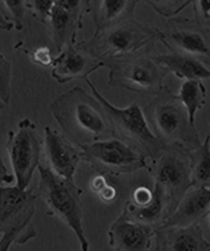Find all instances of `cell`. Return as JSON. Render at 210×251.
<instances>
[{
	"instance_id": "d6986e66",
	"label": "cell",
	"mask_w": 210,
	"mask_h": 251,
	"mask_svg": "<svg viewBox=\"0 0 210 251\" xmlns=\"http://www.w3.org/2000/svg\"><path fill=\"white\" fill-rule=\"evenodd\" d=\"M154 57L168 73L182 79L202 80L210 78V69L191 56L171 53Z\"/></svg>"
},
{
	"instance_id": "277c9868",
	"label": "cell",
	"mask_w": 210,
	"mask_h": 251,
	"mask_svg": "<svg viewBox=\"0 0 210 251\" xmlns=\"http://www.w3.org/2000/svg\"><path fill=\"white\" fill-rule=\"evenodd\" d=\"M37 197L28 188L0 185V251L24 245L36 236L32 221Z\"/></svg>"
},
{
	"instance_id": "7c38bea8",
	"label": "cell",
	"mask_w": 210,
	"mask_h": 251,
	"mask_svg": "<svg viewBox=\"0 0 210 251\" xmlns=\"http://www.w3.org/2000/svg\"><path fill=\"white\" fill-rule=\"evenodd\" d=\"M44 149L48 166L58 176L75 180L80 161L81 150L56 129L47 126L44 128Z\"/></svg>"
},
{
	"instance_id": "d4e9b609",
	"label": "cell",
	"mask_w": 210,
	"mask_h": 251,
	"mask_svg": "<svg viewBox=\"0 0 210 251\" xmlns=\"http://www.w3.org/2000/svg\"><path fill=\"white\" fill-rule=\"evenodd\" d=\"M55 4L75 18L82 26L85 15L90 12L89 0H56Z\"/></svg>"
},
{
	"instance_id": "6da1fadb",
	"label": "cell",
	"mask_w": 210,
	"mask_h": 251,
	"mask_svg": "<svg viewBox=\"0 0 210 251\" xmlns=\"http://www.w3.org/2000/svg\"><path fill=\"white\" fill-rule=\"evenodd\" d=\"M49 109L63 134L75 140L77 145L101 140L108 132L113 134L101 102L82 87H73L58 96Z\"/></svg>"
},
{
	"instance_id": "ba28073f",
	"label": "cell",
	"mask_w": 210,
	"mask_h": 251,
	"mask_svg": "<svg viewBox=\"0 0 210 251\" xmlns=\"http://www.w3.org/2000/svg\"><path fill=\"white\" fill-rule=\"evenodd\" d=\"M42 140L36 125L28 118L18 124L16 131L8 132L6 150L17 187L28 188L40 164Z\"/></svg>"
},
{
	"instance_id": "8fae6325",
	"label": "cell",
	"mask_w": 210,
	"mask_h": 251,
	"mask_svg": "<svg viewBox=\"0 0 210 251\" xmlns=\"http://www.w3.org/2000/svg\"><path fill=\"white\" fill-rule=\"evenodd\" d=\"M52 77L59 84L75 79H84L106 64L94 56L84 41L69 45L53 58Z\"/></svg>"
},
{
	"instance_id": "52a82bcc",
	"label": "cell",
	"mask_w": 210,
	"mask_h": 251,
	"mask_svg": "<svg viewBox=\"0 0 210 251\" xmlns=\"http://www.w3.org/2000/svg\"><path fill=\"white\" fill-rule=\"evenodd\" d=\"M82 160L102 174L118 175L149 169L147 157L119 138H106L78 145Z\"/></svg>"
},
{
	"instance_id": "4fadbf2b",
	"label": "cell",
	"mask_w": 210,
	"mask_h": 251,
	"mask_svg": "<svg viewBox=\"0 0 210 251\" xmlns=\"http://www.w3.org/2000/svg\"><path fill=\"white\" fill-rule=\"evenodd\" d=\"M156 228L120 215L108 231V243L117 251H144L153 244Z\"/></svg>"
},
{
	"instance_id": "83f0119b",
	"label": "cell",
	"mask_w": 210,
	"mask_h": 251,
	"mask_svg": "<svg viewBox=\"0 0 210 251\" xmlns=\"http://www.w3.org/2000/svg\"><path fill=\"white\" fill-rule=\"evenodd\" d=\"M55 2L56 0H26V6L35 19L46 24Z\"/></svg>"
},
{
	"instance_id": "484cf974",
	"label": "cell",
	"mask_w": 210,
	"mask_h": 251,
	"mask_svg": "<svg viewBox=\"0 0 210 251\" xmlns=\"http://www.w3.org/2000/svg\"><path fill=\"white\" fill-rule=\"evenodd\" d=\"M90 187L92 191L104 202L110 203L117 197V190L109 185L104 175H98L91 180Z\"/></svg>"
},
{
	"instance_id": "5bb4252c",
	"label": "cell",
	"mask_w": 210,
	"mask_h": 251,
	"mask_svg": "<svg viewBox=\"0 0 210 251\" xmlns=\"http://www.w3.org/2000/svg\"><path fill=\"white\" fill-rule=\"evenodd\" d=\"M210 208V186L192 185L158 227H186L198 223L206 216Z\"/></svg>"
},
{
	"instance_id": "9a60e30c",
	"label": "cell",
	"mask_w": 210,
	"mask_h": 251,
	"mask_svg": "<svg viewBox=\"0 0 210 251\" xmlns=\"http://www.w3.org/2000/svg\"><path fill=\"white\" fill-rule=\"evenodd\" d=\"M154 237L158 251H210V243L198 223L186 227H158Z\"/></svg>"
},
{
	"instance_id": "2e32d148",
	"label": "cell",
	"mask_w": 210,
	"mask_h": 251,
	"mask_svg": "<svg viewBox=\"0 0 210 251\" xmlns=\"http://www.w3.org/2000/svg\"><path fill=\"white\" fill-rule=\"evenodd\" d=\"M153 199L151 203L143 207L127 201L121 215L131 221L151 226L156 229L164 223L172 212L171 203L161 186L154 183Z\"/></svg>"
},
{
	"instance_id": "1f68e13d",
	"label": "cell",
	"mask_w": 210,
	"mask_h": 251,
	"mask_svg": "<svg viewBox=\"0 0 210 251\" xmlns=\"http://www.w3.org/2000/svg\"><path fill=\"white\" fill-rule=\"evenodd\" d=\"M15 180L13 175L9 174L7 168L4 165L1 149H0V185L11 184Z\"/></svg>"
},
{
	"instance_id": "4316f807",
	"label": "cell",
	"mask_w": 210,
	"mask_h": 251,
	"mask_svg": "<svg viewBox=\"0 0 210 251\" xmlns=\"http://www.w3.org/2000/svg\"><path fill=\"white\" fill-rule=\"evenodd\" d=\"M144 1L156 12L164 16L176 14L189 4L191 0H138Z\"/></svg>"
},
{
	"instance_id": "ffe728a7",
	"label": "cell",
	"mask_w": 210,
	"mask_h": 251,
	"mask_svg": "<svg viewBox=\"0 0 210 251\" xmlns=\"http://www.w3.org/2000/svg\"><path fill=\"white\" fill-rule=\"evenodd\" d=\"M176 98L186 111L190 124L196 127V114L206 104L207 89L202 80H184Z\"/></svg>"
},
{
	"instance_id": "7a4b0ae2",
	"label": "cell",
	"mask_w": 210,
	"mask_h": 251,
	"mask_svg": "<svg viewBox=\"0 0 210 251\" xmlns=\"http://www.w3.org/2000/svg\"><path fill=\"white\" fill-rule=\"evenodd\" d=\"M163 36L158 30L131 18L94 33L84 43L91 53L107 66L147 53Z\"/></svg>"
},
{
	"instance_id": "836d02e7",
	"label": "cell",
	"mask_w": 210,
	"mask_h": 251,
	"mask_svg": "<svg viewBox=\"0 0 210 251\" xmlns=\"http://www.w3.org/2000/svg\"><path fill=\"white\" fill-rule=\"evenodd\" d=\"M5 103H4L3 100L0 99V113L2 111V110L3 109L4 106H5Z\"/></svg>"
},
{
	"instance_id": "30bf717a",
	"label": "cell",
	"mask_w": 210,
	"mask_h": 251,
	"mask_svg": "<svg viewBox=\"0 0 210 251\" xmlns=\"http://www.w3.org/2000/svg\"><path fill=\"white\" fill-rule=\"evenodd\" d=\"M168 148L153 161V172L155 183L166 192L173 212L183 195L191 187L192 181L189 151L184 157L169 151Z\"/></svg>"
},
{
	"instance_id": "7402d4cb",
	"label": "cell",
	"mask_w": 210,
	"mask_h": 251,
	"mask_svg": "<svg viewBox=\"0 0 210 251\" xmlns=\"http://www.w3.org/2000/svg\"><path fill=\"white\" fill-rule=\"evenodd\" d=\"M169 39L187 54H209V49L207 42L200 33L194 31H173L170 33Z\"/></svg>"
},
{
	"instance_id": "cb8c5ba5",
	"label": "cell",
	"mask_w": 210,
	"mask_h": 251,
	"mask_svg": "<svg viewBox=\"0 0 210 251\" xmlns=\"http://www.w3.org/2000/svg\"><path fill=\"white\" fill-rule=\"evenodd\" d=\"M12 64L0 51V99L5 104L10 102L12 94Z\"/></svg>"
},
{
	"instance_id": "3957f363",
	"label": "cell",
	"mask_w": 210,
	"mask_h": 251,
	"mask_svg": "<svg viewBox=\"0 0 210 251\" xmlns=\"http://www.w3.org/2000/svg\"><path fill=\"white\" fill-rule=\"evenodd\" d=\"M37 170L39 176L37 197L46 203L51 216L63 222L72 230L81 250L88 251L89 243L83 226L81 190L75 180L58 176L48 165L40 163Z\"/></svg>"
},
{
	"instance_id": "e0dca14e",
	"label": "cell",
	"mask_w": 210,
	"mask_h": 251,
	"mask_svg": "<svg viewBox=\"0 0 210 251\" xmlns=\"http://www.w3.org/2000/svg\"><path fill=\"white\" fill-rule=\"evenodd\" d=\"M138 0H89L97 33L131 19Z\"/></svg>"
},
{
	"instance_id": "4dcf8cb0",
	"label": "cell",
	"mask_w": 210,
	"mask_h": 251,
	"mask_svg": "<svg viewBox=\"0 0 210 251\" xmlns=\"http://www.w3.org/2000/svg\"><path fill=\"white\" fill-rule=\"evenodd\" d=\"M196 12L205 20H210V0H194Z\"/></svg>"
},
{
	"instance_id": "f1b7e54d",
	"label": "cell",
	"mask_w": 210,
	"mask_h": 251,
	"mask_svg": "<svg viewBox=\"0 0 210 251\" xmlns=\"http://www.w3.org/2000/svg\"><path fill=\"white\" fill-rule=\"evenodd\" d=\"M153 199V190L146 187H137L134 190L131 202L138 207L148 205Z\"/></svg>"
},
{
	"instance_id": "d6a6232c",
	"label": "cell",
	"mask_w": 210,
	"mask_h": 251,
	"mask_svg": "<svg viewBox=\"0 0 210 251\" xmlns=\"http://www.w3.org/2000/svg\"><path fill=\"white\" fill-rule=\"evenodd\" d=\"M14 28V26L12 23H11L9 20L4 17L3 15L0 12V28L2 30L9 31L12 30Z\"/></svg>"
},
{
	"instance_id": "ac0fdd59",
	"label": "cell",
	"mask_w": 210,
	"mask_h": 251,
	"mask_svg": "<svg viewBox=\"0 0 210 251\" xmlns=\"http://www.w3.org/2000/svg\"><path fill=\"white\" fill-rule=\"evenodd\" d=\"M46 24L59 53L69 45L77 42L78 31L82 28L75 18L55 4Z\"/></svg>"
},
{
	"instance_id": "e575fe53",
	"label": "cell",
	"mask_w": 210,
	"mask_h": 251,
	"mask_svg": "<svg viewBox=\"0 0 210 251\" xmlns=\"http://www.w3.org/2000/svg\"><path fill=\"white\" fill-rule=\"evenodd\" d=\"M208 220H209V223L210 226V208H209V211L207 212V214Z\"/></svg>"
},
{
	"instance_id": "8992f818",
	"label": "cell",
	"mask_w": 210,
	"mask_h": 251,
	"mask_svg": "<svg viewBox=\"0 0 210 251\" xmlns=\"http://www.w3.org/2000/svg\"><path fill=\"white\" fill-rule=\"evenodd\" d=\"M153 133L167 147L192 150L201 145L196 127L192 126L186 111L173 100L158 98L143 109Z\"/></svg>"
},
{
	"instance_id": "f546056e",
	"label": "cell",
	"mask_w": 210,
	"mask_h": 251,
	"mask_svg": "<svg viewBox=\"0 0 210 251\" xmlns=\"http://www.w3.org/2000/svg\"><path fill=\"white\" fill-rule=\"evenodd\" d=\"M32 59L35 63L43 66L52 65L53 58L51 57V51L47 47H40L33 51Z\"/></svg>"
},
{
	"instance_id": "5b68a950",
	"label": "cell",
	"mask_w": 210,
	"mask_h": 251,
	"mask_svg": "<svg viewBox=\"0 0 210 251\" xmlns=\"http://www.w3.org/2000/svg\"><path fill=\"white\" fill-rule=\"evenodd\" d=\"M85 81L104 107L114 136L133 146L153 161L168 148L152 131L144 111L137 102L124 107L116 106L102 95L89 78Z\"/></svg>"
},
{
	"instance_id": "603a6c76",
	"label": "cell",
	"mask_w": 210,
	"mask_h": 251,
	"mask_svg": "<svg viewBox=\"0 0 210 251\" xmlns=\"http://www.w3.org/2000/svg\"><path fill=\"white\" fill-rule=\"evenodd\" d=\"M6 12V18L14 28L21 31L24 28L26 0H1Z\"/></svg>"
},
{
	"instance_id": "9c48e42d",
	"label": "cell",
	"mask_w": 210,
	"mask_h": 251,
	"mask_svg": "<svg viewBox=\"0 0 210 251\" xmlns=\"http://www.w3.org/2000/svg\"><path fill=\"white\" fill-rule=\"evenodd\" d=\"M108 84L137 93L161 90L165 73H168L147 53L108 64Z\"/></svg>"
},
{
	"instance_id": "44dd1931",
	"label": "cell",
	"mask_w": 210,
	"mask_h": 251,
	"mask_svg": "<svg viewBox=\"0 0 210 251\" xmlns=\"http://www.w3.org/2000/svg\"><path fill=\"white\" fill-rule=\"evenodd\" d=\"M192 185L210 186V136L208 135L196 149L189 150Z\"/></svg>"
}]
</instances>
